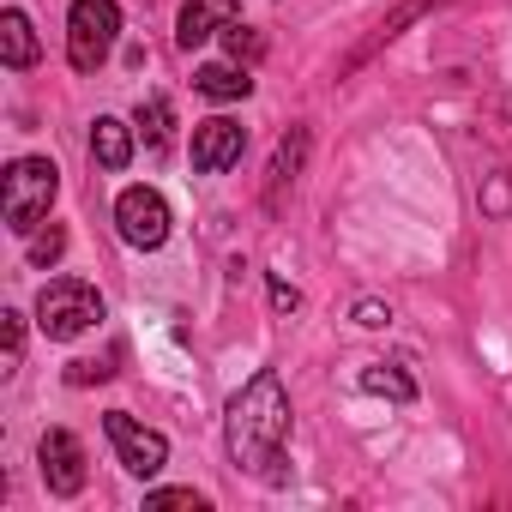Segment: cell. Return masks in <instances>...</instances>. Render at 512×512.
Segmentation results:
<instances>
[{"mask_svg": "<svg viewBox=\"0 0 512 512\" xmlns=\"http://www.w3.org/2000/svg\"><path fill=\"white\" fill-rule=\"evenodd\" d=\"M223 440L235 470L260 476V482H284V446H290V392L278 380V368H260L223 416Z\"/></svg>", "mask_w": 512, "mask_h": 512, "instance_id": "obj_1", "label": "cell"}, {"mask_svg": "<svg viewBox=\"0 0 512 512\" xmlns=\"http://www.w3.org/2000/svg\"><path fill=\"white\" fill-rule=\"evenodd\" d=\"M55 193H61V169H55L49 157H19V163H7V193H0L7 229H13V235H31V229L49 217Z\"/></svg>", "mask_w": 512, "mask_h": 512, "instance_id": "obj_2", "label": "cell"}, {"mask_svg": "<svg viewBox=\"0 0 512 512\" xmlns=\"http://www.w3.org/2000/svg\"><path fill=\"white\" fill-rule=\"evenodd\" d=\"M97 320H103V296H97L85 278H49V284H43V296H37V326H43V338L67 344V338L91 332Z\"/></svg>", "mask_w": 512, "mask_h": 512, "instance_id": "obj_3", "label": "cell"}, {"mask_svg": "<svg viewBox=\"0 0 512 512\" xmlns=\"http://www.w3.org/2000/svg\"><path fill=\"white\" fill-rule=\"evenodd\" d=\"M115 37H121V7L115 0H73V13H67V61H73V73H97L115 55Z\"/></svg>", "mask_w": 512, "mask_h": 512, "instance_id": "obj_4", "label": "cell"}, {"mask_svg": "<svg viewBox=\"0 0 512 512\" xmlns=\"http://www.w3.org/2000/svg\"><path fill=\"white\" fill-rule=\"evenodd\" d=\"M115 229H121L127 247H145V253L163 247L169 241V199L157 187H127L115 199Z\"/></svg>", "mask_w": 512, "mask_h": 512, "instance_id": "obj_5", "label": "cell"}, {"mask_svg": "<svg viewBox=\"0 0 512 512\" xmlns=\"http://www.w3.org/2000/svg\"><path fill=\"white\" fill-rule=\"evenodd\" d=\"M103 434H109L115 458H121V464H127L133 476H157V470L169 464V440H163L157 428L133 422L127 410H109V416H103Z\"/></svg>", "mask_w": 512, "mask_h": 512, "instance_id": "obj_6", "label": "cell"}, {"mask_svg": "<svg viewBox=\"0 0 512 512\" xmlns=\"http://www.w3.org/2000/svg\"><path fill=\"white\" fill-rule=\"evenodd\" d=\"M37 464H43V482H49V494L73 500V494L85 488V446H79V434H67V428H49V434L37 440Z\"/></svg>", "mask_w": 512, "mask_h": 512, "instance_id": "obj_7", "label": "cell"}, {"mask_svg": "<svg viewBox=\"0 0 512 512\" xmlns=\"http://www.w3.org/2000/svg\"><path fill=\"white\" fill-rule=\"evenodd\" d=\"M241 151H247V127H241V121L211 115V121L193 127V169H199V175H223V169H235Z\"/></svg>", "mask_w": 512, "mask_h": 512, "instance_id": "obj_8", "label": "cell"}, {"mask_svg": "<svg viewBox=\"0 0 512 512\" xmlns=\"http://www.w3.org/2000/svg\"><path fill=\"white\" fill-rule=\"evenodd\" d=\"M235 25V0H181V19H175V43L193 55L199 43L223 37Z\"/></svg>", "mask_w": 512, "mask_h": 512, "instance_id": "obj_9", "label": "cell"}, {"mask_svg": "<svg viewBox=\"0 0 512 512\" xmlns=\"http://www.w3.org/2000/svg\"><path fill=\"white\" fill-rule=\"evenodd\" d=\"M302 163H308V127H290V133L278 139V151H272V169H266V205H272V211L284 205V187H296Z\"/></svg>", "mask_w": 512, "mask_h": 512, "instance_id": "obj_10", "label": "cell"}, {"mask_svg": "<svg viewBox=\"0 0 512 512\" xmlns=\"http://www.w3.org/2000/svg\"><path fill=\"white\" fill-rule=\"evenodd\" d=\"M193 91H199V97H211V103H241V97L253 91V79H247V67H241V61H211V67H199V73H193Z\"/></svg>", "mask_w": 512, "mask_h": 512, "instance_id": "obj_11", "label": "cell"}, {"mask_svg": "<svg viewBox=\"0 0 512 512\" xmlns=\"http://www.w3.org/2000/svg\"><path fill=\"white\" fill-rule=\"evenodd\" d=\"M91 157H97L103 169H127V163H133V127L115 121V115H97V121H91Z\"/></svg>", "mask_w": 512, "mask_h": 512, "instance_id": "obj_12", "label": "cell"}, {"mask_svg": "<svg viewBox=\"0 0 512 512\" xmlns=\"http://www.w3.org/2000/svg\"><path fill=\"white\" fill-rule=\"evenodd\" d=\"M0 61H7L13 73H25V67H37V31H31V19L13 7V13H0Z\"/></svg>", "mask_w": 512, "mask_h": 512, "instance_id": "obj_13", "label": "cell"}, {"mask_svg": "<svg viewBox=\"0 0 512 512\" xmlns=\"http://www.w3.org/2000/svg\"><path fill=\"white\" fill-rule=\"evenodd\" d=\"M428 7H434V0H404V7H398V13H392V19H386V25H380V31H374V37H368V43H362V49H356L350 61H344V67H362V61H368V55H374L380 43H392V37H398V31H404L410 19H422Z\"/></svg>", "mask_w": 512, "mask_h": 512, "instance_id": "obj_14", "label": "cell"}, {"mask_svg": "<svg viewBox=\"0 0 512 512\" xmlns=\"http://www.w3.org/2000/svg\"><path fill=\"white\" fill-rule=\"evenodd\" d=\"M362 392H380V398L410 404V398H416V380H410V374H398L392 362H374V368H362Z\"/></svg>", "mask_w": 512, "mask_h": 512, "instance_id": "obj_15", "label": "cell"}, {"mask_svg": "<svg viewBox=\"0 0 512 512\" xmlns=\"http://www.w3.org/2000/svg\"><path fill=\"white\" fill-rule=\"evenodd\" d=\"M139 127H145V139H151V151H163V145H169V133H175V115H169V97H145V103H139Z\"/></svg>", "mask_w": 512, "mask_h": 512, "instance_id": "obj_16", "label": "cell"}, {"mask_svg": "<svg viewBox=\"0 0 512 512\" xmlns=\"http://www.w3.org/2000/svg\"><path fill=\"white\" fill-rule=\"evenodd\" d=\"M187 506H193V512H205L211 500H205V494H193V488H157V494H145V512H187Z\"/></svg>", "mask_w": 512, "mask_h": 512, "instance_id": "obj_17", "label": "cell"}, {"mask_svg": "<svg viewBox=\"0 0 512 512\" xmlns=\"http://www.w3.org/2000/svg\"><path fill=\"white\" fill-rule=\"evenodd\" d=\"M223 43H229V61H260L266 55V37L253 31V25H241V19L223 31Z\"/></svg>", "mask_w": 512, "mask_h": 512, "instance_id": "obj_18", "label": "cell"}, {"mask_svg": "<svg viewBox=\"0 0 512 512\" xmlns=\"http://www.w3.org/2000/svg\"><path fill=\"white\" fill-rule=\"evenodd\" d=\"M61 253H67V229H49V235L31 241V266H55Z\"/></svg>", "mask_w": 512, "mask_h": 512, "instance_id": "obj_19", "label": "cell"}, {"mask_svg": "<svg viewBox=\"0 0 512 512\" xmlns=\"http://www.w3.org/2000/svg\"><path fill=\"white\" fill-rule=\"evenodd\" d=\"M7 320V368L0 374H19V356H25V314H0Z\"/></svg>", "mask_w": 512, "mask_h": 512, "instance_id": "obj_20", "label": "cell"}, {"mask_svg": "<svg viewBox=\"0 0 512 512\" xmlns=\"http://www.w3.org/2000/svg\"><path fill=\"white\" fill-rule=\"evenodd\" d=\"M272 308H278V314H296V308H302V290L284 284V278H272Z\"/></svg>", "mask_w": 512, "mask_h": 512, "instance_id": "obj_21", "label": "cell"}, {"mask_svg": "<svg viewBox=\"0 0 512 512\" xmlns=\"http://www.w3.org/2000/svg\"><path fill=\"white\" fill-rule=\"evenodd\" d=\"M109 374H115V368H97V362H73V368H67V380H73V386H91V380H109Z\"/></svg>", "mask_w": 512, "mask_h": 512, "instance_id": "obj_22", "label": "cell"}, {"mask_svg": "<svg viewBox=\"0 0 512 512\" xmlns=\"http://www.w3.org/2000/svg\"><path fill=\"white\" fill-rule=\"evenodd\" d=\"M392 320V308H380V302H356V326H386Z\"/></svg>", "mask_w": 512, "mask_h": 512, "instance_id": "obj_23", "label": "cell"}, {"mask_svg": "<svg viewBox=\"0 0 512 512\" xmlns=\"http://www.w3.org/2000/svg\"><path fill=\"white\" fill-rule=\"evenodd\" d=\"M482 205H488V211H494V217H500V211H512V187H506V181H494V187H488V199H482Z\"/></svg>", "mask_w": 512, "mask_h": 512, "instance_id": "obj_24", "label": "cell"}]
</instances>
